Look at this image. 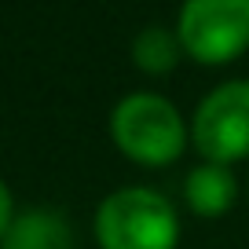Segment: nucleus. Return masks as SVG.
<instances>
[{"instance_id":"5","label":"nucleus","mask_w":249,"mask_h":249,"mask_svg":"<svg viewBox=\"0 0 249 249\" xmlns=\"http://www.w3.org/2000/svg\"><path fill=\"white\" fill-rule=\"evenodd\" d=\"M183 202H187V209L202 220L227 216L234 209V202H238V179H234L231 165L198 161L183 176Z\"/></svg>"},{"instance_id":"4","label":"nucleus","mask_w":249,"mask_h":249,"mask_svg":"<svg viewBox=\"0 0 249 249\" xmlns=\"http://www.w3.org/2000/svg\"><path fill=\"white\" fill-rule=\"evenodd\" d=\"M191 147L202 161L234 165L249 158V77L220 81L191 114Z\"/></svg>"},{"instance_id":"6","label":"nucleus","mask_w":249,"mask_h":249,"mask_svg":"<svg viewBox=\"0 0 249 249\" xmlns=\"http://www.w3.org/2000/svg\"><path fill=\"white\" fill-rule=\"evenodd\" d=\"M0 249H77V238L66 213L37 205L11 220L8 234L0 238Z\"/></svg>"},{"instance_id":"9","label":"nucleus","mask_w":249,"mask_h":249,"mask_svg":"<svg viewBox=\"0 0 249 249\" xmlns=\"http://www.w3.org/2000/svg\"><path fill=\"white\" fill-rule=\"evenodd\" d=\"M246 195H249V183H246Z\"/></svg>"},{"instance_id":"2","label":"nucleus","mask_w":249,"mask_h":249,"mask_svg":"<svg viewBox=\"0 0 249 249\" xmlns=\"http://www.w3.org/2000/svg\"><path fill=\"white\" fill-rule=\"evenodd\" d=\"M92 231L99 249H176L183 227L169 195L158 187L128 183L99 202Z\"/></svg>"},{"instance_id":"3","label":"nucleus","mask_w":249,"mask_h":249,"mask_svg":"<svg viewBox=\"0 0 249 249\" xmlns=\"http://www.w3.org/2000/svg\"><path fill=\"white\" fill-rule=\"evenodd\" d=\"M176 37L198 66H231L249 52V0H183Z\"/></svg>"},{"instance_id":"8","label":"nucleus","mask_w":249,"mask_h":249,"mask_svg":"<svg viewBox=\"0 0 249 249\" xmlns=\"http://www.w3.org/2000/svg\"><path fill=\"white\" fill-rule=\"evenodd\" d=\"M18 213H15V198H11V187L0 179V238L8 234V227H11V220H15Z\"/></svg>"},{"instance_id":"7","label":"nucleus","mask_w":249,"mask_h":249,"mask_svg":"<svg viewBox=\"0 0 249 249\" xmlns=\"http://www.w3.org/2000/svg\"><path fill=\"white\" fill-rule=\"evenodd\" d=\"M128 59L143 77H169L187 55L172 26H143L128 44Z\"/></svg>"},{"instance_id":"1","label":"nucleus","mask_w":249,"mask_h":249,"mask_svg":"<svg viewBox=\"0 0 249 249\" xmlns=\"http://www.w3.org/2000/svg\"><path fill=\"white\" fill-rule=\"evenodd\" d=\"M110 140L132 165L169 169L191 147V121L161 92H128L110 110Z\"/></svg>"}]
</instances>
